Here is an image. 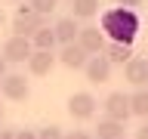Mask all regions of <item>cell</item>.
I'll return each instance as SVG.
<instances>
[{"label":"cell","instance_id":"1","mask_svg":"<svg viewBox=\"0 0 148 139\" xmlns=\"http://www.w3.org/2000/svg\"><path fill=\"white\" fill-rule=\"evenodd\" d=\"M102 34H111L114 43H130L133 46V37L139 34V19L133 9H108L105 16H102Z\"/></svg>","mask_w":148,"mask_h":139},{"label":"cell","instance_id":"2","mask_svg":"<svg viewBox=\"0 0 148 139\" xmlns=\"http://www.w3.org/2000/svg\"><path fill=\"white\" fill-rule=\"evenodd\" d=\"M43 25H46V19H43V16H37L31 6H18V9H16L12 31H16L18 37H28V40H31V34H34V31H40Z\"/></svg>","mask_w":148,"mask_h":139},{"label":"cell","instance_id":"3","mask_svg":"<svg viewBox=\"0 0 148 139\" xmlns=\"http://www.w3.org/2000/svg\"><path fill=\"white\" fill-rule=\"evenodd\" d=\"M102 108H105V118L120 120V124H127V120L133 118V114H130V96H127V93H120V90L108 93L105 102H102Z\"/></svg>","mask_w":148,"mask_h":139},{"label":"cell","instance_id":"4","mask_svg":"<svg viewBox=\"0 0 148 139\" xmlns=\"http://www.w3.org/2000/svg\"><path fill=\"white\" fill-rule=\"evenodd\" d=\"M34 53V46H31V40L28 37H18V34H12V37H6V43H3V59H6V65H18V62H28V56Z\"/></svg>","mask_w":148,"mask_h":139},{"label":"cell","instance_id":"5","mask_svg":"<svg viewBox=\"0 0 148 139\" xmlns=\"http://www.w3.org/2000/svg\"><path fill=\"white\" fill-rule=\"evenodd\" d=\"M96 96L92 93H86V90H80V93H74L71 99H68V114H71L74 120H90L92 114H96Z\"/></svg>","mask_w":148,"mask_h":139},{"label":"cell","instance_id":"6","mask_svg":"<svg viewBox=\"0 0 148 139\" xmlns=\"http://www.w3.org/2000/svg\"><path fill=\"white\" fill-rule=\"evenodd\" d=\"M0 93H3L9 102H25L31 87H28L25 74H6V77H0Z\"/></svg>","mask_w":148,"mask_h":139},{"label":"cell","instance_id":"7","mask_svg":"<svg viewBox=\"0 0 148 139\" xmlns=\"http://www.w3.org/2000/svg\"><path fill=\"white\" fill-rule=\"evenodd\" d=\"M77 46H80L86 56H99L105 50V34H102V28L96 25H86L77 31Z\"/></svg>","mask_w":148,"mask_h":139},{"label":"cell","instance_id":"8","mask_svg":"<svg viewBox=\"0 0 148 139\" xmlns=\"http://www.w3.org/2000/svg\"><path fill=\"white\" fill-rule=\"evenodd\" d=\"M111 68H114V65H111L102 53L99 56H90L86 65H83V71H86V81H90V83H108L111 81Z\"/></svg>","mask_w":148,"mask_h":139},{"label":"cell","instance_id":"9","mask_svg":"<svg viewBox=\"0 0 148 139\" xmlns=\"http://www.w3.org/2000/svg\"><path fill=\"white\" fill-rule=\"evenodd\" d=\"M56 62H59V59H56L53 50H34V53L28 56V71L34 74V77H43V74L53 71Z\"/></svg>","mask_w":148,"mask_h":139},{"label":"cell","instance_id":"10","mask_svg":"<svg viewBox=\"0 0 148 139\" xmlns=\"http://www.w3.org/2000/svg\"><path fill=\"white\" fill-rule=\"evenodd\" d=\"M56 59H59L65 68H71V71H83V65H86V59H90V56L83 53L80 46H77V40H74V43H65L62 53L56 56Z\"/></svg>","mask_w":148,"mask_h":139},{"label":"cell","instance_id":"11","mask_svg":"<svg viewBox=\"0 0 148 139\" xmlns=\"http://www.w3.org/2000/svg\"><path fill=\"white\" fill-rule=\"evenodd\" d=\"M123 71H127V81L133 83V87H148V59H139V56H133L127 65H123Z\"/></svg>","mask_w":148,"mask_h":139},{"label":"cell","instance_id":"12","mask_svg":"<svg viewBox=\"0 0 148 139\" xmlns=\"http://www.w3.org/2000/svg\"><path fill=\"white\" fill-rule=\"evenodd\" d=\"M77 31H80V25H77V19L74 16H65V19H59L53 25V34H56V43H74L77 40Z\"/></svg>","mask_w":148,"mask_h":139},{"label":"cell","instance_id":"13","mask_svg":"<svg viewBox=\"0 0 148 139\" xmlns=\"http://www.w3.org/2000/svg\"><path fill=\"white\" fill-rule=\"evenodd\" d=\"M92 139H123V124L120 120H111V118H102Z\"/></svg>","mask_w":148,"mask_h":139},{"label":"cell","instance_id":"14","mask_svg":"<svg viewBox=\"0 0 148 139\" xmlns=\"http://www.w3.org/2000/svg\"><path fill=\"white\" fill-rule=\"evenodd\" d=\"M105 59H108L111 65H127L130 59H133V46H130V43H114V40H111Z\"/></svg>","mask_w":148,"mask_h":139},{"label":"cell","instance_id":"15","mask_svg":"<svg viewBox=\"0 0 148 139\" xmlns=\"http://www.w3.org/2000/svg\"><path fill=\"white\" fill-rule=\"evenodd\" d=\"M102 0H71V16L74 19H92L99 12Z\"/></svg>","mask_w":148,"mask_h":139},{"label":"cell","instance_id":"16","mask_svg":"<svg viewBox=\"0 0 148 139\" xmlns=\"http://www.w3.org/2000/svg\"><path fill=\"white\" fill-rule=\"evenodd\" d=\"M130 114H136V118L148 120V90L142 87V90H136L133 96H130Z\"/></svg>","mask_w":148,"mask_h":139},{"label":"cell","instance_id":"17","mask_svg":"<svg viewBox=\"0 0 148 139\" xmlns=\"http://www.w3.org/2000/svg\"><path fill=\"white\" fill-rule=\"evenodd\" d=\"M31 46L34 50H56V34H53V28H40V31H34L31 34Z\"/></svg>","mask_w":148,"mask_h":139},{"label":"cell","instance_id":"18","mask_svg":"<svg viewBox=\"0 0 148 139\" xmlns=\"http://www.w3.org/2000/svg\"><path fill=\"white\" fill-rule=\"evenodd\" d=\"M56 3H59V0H28V6L34 9L37 16H49V12H56Z\"/></svg>","mask_w":148,"mask_h":139},{"label":"cell","instance_id":"19","mask_svg":"<svg viewBox=\"0 0 148 139\" xmlns=\"http://www.w3.org/2000/svg\"><path fill=\"white\" fill-rule=\"evenodd\" d=\"M37 139H65L62 127H43V130H37Z\"/></svg>","mask_w":148,"mask_h":139},{"label":"cell","instance_id":"20","mask_svg":"<svg viewBox=\"0 0 148 139\" xmlns=\"http://www.w3.org/2000/svg\"><path fill=\"white\" fill-rule=\"evenodd\" d=\"M65 139H92L86 130H71V133H65Z\"/></svg>","mask_w":148,"mask_h":139},{"label":"cell","instance_id":"21","mask_svg":"<svg viewBox=\"0 0 148 139\" xmlns=\"http://www.w3.org/2000/svg\"><path fill=\"white\" fill-rule=\"evenodd\" d=\"M16 139H37V130H16Z\"/></svg>","mask_w":148,"mask_h":139},{"label":"cell","instance_id":"22","mask_svg":"<svg viewBox=\"0 0 148 139\" xmlns=\"http://www.w3.org/2000/svg\"><path fill=\"white\" fill-rule=\"evenodd\" d=\"M136 139H148V120H142V127L136 130Z\"/></svg>","mask_w":148,"mask_h":139},{"label":"cell","instance_id":"23","mask_svg":"<svg viewBox=\"0 0 148 139\" xmlns=\"http://www.w3.org/2000/svg\"><path fill=\"white\" fill-rule=\"evenodd\" d=\"M0 139H16V130H9V127H0Z\"/></svg>","mask_w":148,"mask_h":139},{"label":"cell","instance_id":"24","mask_svg":"<svg viewBox=\"0 0 148 139\" xmlns=\"http://www.w3.org/2000/svg\"><path fill=\"white\" fill-rule=\"evenodd\" d=\"M117 3H120V6H123V9H133V6H139L142 0H117Z\"/></svg>","mask_w":148,"mask_h":139},{"label":"cell","instance_id":"25","mask_svg":"<svg viewBox=\"0 0 148 139\" xmlns=\"http://www.w3.org/2000/svg\"><path fill=\"white\" fill-rule=\"evenodd\" d=\"M0 77H6V59L0 56Z\"/></svg>","mask_w":148,"mask_h":139},{"label":"cell","instance_id":"26","mask_svg":"<svg viewBox=\"0 0 148 139\" xmlns=\"http://www.w3.org/2000/svg\"><path fill=\"white\" fill-rule=\"evenodd\" d=\"M0 28H3V12H0Z\"/></svg>","mask_w":148,"mask_h":139},{"label":"cell","instance_id":"27","mask_svg":"<svg viewBox=\"0 0 148 139\" xmlns=\"http://www.w3.org/2000/svg\"><path fill=\"white\" fill-rule=\"evenodd\" d=\"M0 120H3V108H0Z\"/></svg>","mask_w":148,"mask_h":139},{"label":"cell","instance_id":"28","mask_svg":"<svg viewBox=\"0 0 148 139\" xmlns=\"http://www.w3.org/2000/svg\"><path fill=\"white\" fill-rule=\"evenodd\" d=\"M16 3H25V0H16Z\"/></svg>","mask_w":148,"mask_h":139},{"label":"cell","instance_id":"29","mask_svg":"<svg viewBox=\"0 0 148 139\" xmlns=\"http://www.w3.org/2000/svg\"><path fill=\"white\" fill-rule=\"evenodd\" d=\"M123 139H127V136H123Z\"/></svg>","mask_w":148,"mask_h":139}]
</instances>
